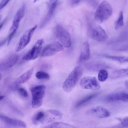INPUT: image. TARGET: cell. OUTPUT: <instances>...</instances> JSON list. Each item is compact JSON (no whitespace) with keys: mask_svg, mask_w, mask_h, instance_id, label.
Returning <instances> with one entry per match:
<instances>
[{"mask_svg":"<svg viewBox=\"0 0 128 128\" xmlns=\"http://www.w3.org/2000/svg\"><path fill=\"white\" fill-rule=\"evenodd\" d=\"M10 0H2L0 3V10H2L9 2Z\"/></svg>","mask_w":128,"mask_h":128,"instance_id":"cell-30","label":"cell"},{"mask_svg":"<svg viewBox=\"0 0 128 128\" xmlns=\"http://www.w3.org/2000/svg\"><path fill=\"white\" fill-rule=\"evenodd\" d=\"M112 8L106 0L102 1L97 7L94 14L95 20L98 22H103L112 15Z\"/></svg>","mask_w":128,"mask_h":128,"instance_id":"cell-2","label":"cell"},{"mask_svg":"<svg viewBox=\"0 0 128 128\" xmlns=\"http://www.w3.org/2000/svg\"><path fill=\"white\" fill-rule=\"evenodd\" d=\"M34 70V68H32L26 71L20 76L16 80L15 82L12 85L13 88H17L18 86L20 84H22L25 83L30 78Z\"/></svg>","mask_w":128,"mask_h":128,"instance_id":"cell-17","label":"cell"},{"mask_svg":"<svg viewBox=\"0 0 128 128\" xmlns=\"http://www.w3.org/2000/svg\"><path fill=\"white\" fill-rule=\"evenodd\" d=\"M54 34L56 38L66 48L70 47L72 39L70 33L60 24H57L54 28Z\"/></svg>","mask_w":128,"mask_h":128,"instance_id":"cell-6","label":"cell"},{"mask_svg":"<svg viewBox=\"0 0 128 128\" xmlns=\"http://www.w3.org/2000/svg\"><path fill=\"white\" fill-rule=\"evenodd\" d=\"M25 10H26L25 4H23L18 10L16 13L15 14L14 16V17L13 20H12V26L10 28V30H9L8 36L6 39L8 44L10 43L12 38V37L16 34V32L17 31V30L19 27L20 22L24 16Z\"/></svg>","mask_w":128,"mask_h":128,"instance_id":"cell-5","label":"cell"},{"mask_svg":"<svg viewBox=\"0 0 128 128\" xmlns=\"http://www.w3.org/2000/svg\"><path fill=\"white\" fill-rule=\"evenodd\" d=\"M124 92H120L108 94L105 96L104 100L108 102H114L117 101H122Z\"/></svg>","mask_w":128,"mask_h":128,"instance_id":"cell-19","label":"cell"},{"mask_svg":"<svg viewBox=\"0 0 128 128\" xmlns=\"http://www.w3.org/2000/svg\"><path fill=\"white\" fill-rule=\"evenodd\" d=\"M128 76V68H122L114 71L110 74V78L112 79H116L118 78L126 76Z\"/></svg>","mask_w":128,"mask_h":128,"instance_id":"cell-21","label":"cell"},{"mask_svg":"<svg viewBox=\"0 0 128 128\" xmlns=\"http://www.w3.org/2000/svg\"><path fill=\"white\" fill-rule=\"evenodd\" d=\"M36 77L38 80H49L50 76L48 73L40 70L36 72Z\"/></svg>","mask_w":128,"mask_h":128,"instance_id":"cell-27","label":"cell"},{"mask_svg":"<svg viewBox=\"0 0 128 128\" xmlns=\"http://www.w3.org/2000/svg\"><path fill=\"white\" fill-rule=\"evenodd\" d=\"M124 24V22L123 12L122 11H120L119 14L118 16V19L116 21L114 28L116 30H118L120 28H122Z\"/></svg>","mask_w":128,"mask_h":128,"instance_id":"cell-26","label":"cell"},{"mask_svg":"<svg viewBox=\"0 0 128 128\" xmlns=\"http://www.w3.org/2000/svg\"><path fill=\"white\" fill-rule=\"evenodd\" d=\"M124 86H125L126 88L128 90V80H126L124 82Z\"/></svg>","mask_w":128,"mask_h":128,"instance_id":"cell-35","label":"cell"},{"mask_svg":"<svg viewBox=\"0 0 128 128\" xmlns=\"http://www.w3.org/2000/svg\"><path fill=\"white\" fill-rule=\"evenodd\" d=\"M108 77V71L105 68H103L98 71V79L100 82H105Z\"/></svg>","mask_w":128,"mask_h":128,"instance_id":"cell-25","label":"cell"},{"mask_svg":"<svg viewBox=\"0 0 128 128\" xmlns=\"http://www.w3.org/2000/svg\"><path fill=\"white\" fill-rule=\"evenodd\" d=\"M56 6H57V3L50 4L48 10L45 18H44V20H42V21L41 22L40 28H42L44 26H45L48 23V21L51 19L52 17V16L54 14V12L55 11Z\"/></svg>","mask_w":128,"mask_h":128,"instance_id":"cell-18","label":"cell"},{"mask_svg":"<svg viewBox=\"0 0 128 128\" xmlns=\"http://www.w3.org/2000/svg\"><path fill=\"white\" fill-rule=\"evenodd\" d=\"M58 0H50V4H55V3H58Z\"/></svg>","mask_w":128,"mask_h":128,"instance_id":"cell-34","label":"cell"},{"mask_svg":"<svg viewBox=\"0 0 128 128\" xmlns=\"http://www.w3.org/2000/svg\"><path fill=\"white\" fill-rule=\"evenodd\" d=\"M88 33L90 38L98 42L106 41L108 35L105 30L100 26L89 23L88 26Z\"/></svg>","mask_w":128,"mask_h":128,"instance_id":"cell-4","label":"cell"},{"mask_svg":"<svg viewBox=\"0 0 128 128\" xmlns=\"http://www.w3.org/2000/svg\"><path fill=\"white\" fill-rule=\"evenodd\" d=\"M122 102H128V93H125L124 94L122 98Z\"/></svg>","mask_w":128,"mask_h":128,"instance_id":"cell-31","label":"cell"},{"mask_svg":"<svg viewBox=\"0 0 128 128\" xmlns=\"http://www.w3.org/2000/svg\"><path fill=\"white\" fill-rule=\"evenodd\" d=\"M62 117V114L60 111L56 110H49L44 111V116L41 124H48L54 120H60Z\"/></svg>","mask_w":128,"mask_h":128,"instance_id":"cell-12","label":"cell"},{"mask_svg":"<svg viewBox=\"0 0 128 128\" xmlns=\"http://www.w3.org/2000/svg\"><path fill=\"white\" fill-rule=\"evenodd\" d=\"M18 54H12L2 60L0 63V70H6L13 66L18 62Z\"/></svg>","mask_w":128,"mask_h":128,"instance_id":"cell-13","label":"cell"},{"mask_svg":"<svg viewBox=\"0 0 128 128\" xmlns=\"http://www.w3.org/2000/svg\"><path fill=\"white\" fill-rule=\"evenodd\" d=\"M44 114V111H38L32 116V122L34 124H41Z\"/></svg>","mask_w":128,"mask_h":128,"instance_id":"cell-24","label":"cell"},{"mask_svg":"<svg viewBox=\"0 0 128 128\" xmlns=\"http://www.w3.org/2000/svg\"><path fill=\"white\" fill-rule=\"evenodd\" d=\"M90 46L88 42L86 41L82 44L81 52L78 59V62H82L90 59Z\"/></svg>","mask_w":128,"mask_h":128,"instance_id":"cell-16","label":"cell"},{"mask_svg":"<svg viewBox=\"0 0 128 128\" xmlns=\"http://www.w3.org/2000/svg\"><path fill=\"white\" fill-rule=\"evenodd\" d=\"M118 120L122 125L124 126H128V116H126L124 118H116Z\"/></svg>","mask_w":128,"mask_h":128,"instance_id":"cell-29","label":"cell"},{"mask_svg":"<svg viewBox=\"0 0 128 128\" xmlns=\"http://www.w3.org/2000/svg\"><path fill=\"white\" fill-rule=\"evenodd\" d=\"M37 25H35L25 31V32L20 37L17 46L16 47L15 51L16 52L21 51L28 44L30 41L31 38L37 28Z\"/></svg>","mask_w":128,"mask_h":128,"instance_id":"cell-7","label":"cell"},{"mask_svg":"<svg viewBox=\"0 0 128 128\" xmlns=\"http://www.w3.org/2000/svg\"><path fill=\"white\" fill-rule=\"evenodd\" d=\"M118 50L119 51H123V52H128V45L124 46L120 48Z\"/></svg>","mask_w":128,"mask_h":128,"instance_id":"cell-32","label":"cell"},{"mask_svg":"<svg viewBox=\"0 0 128 128\" xmlns=\"http://www.w3.org/2000/svg\"><path fill=\"white\" fill-rule=\"evenodd\" d=\"M43 42L44 40L42 38L38 40L31 49L23 56L22 60H30L36 59L40 54Z\"/></svg>","mask_w":128,"mask_h":128,"instance_id":"cell-10","label":"cell"},{"mask_svg":"<svg viewBox=\"0 0 128 128\" xmlns=\"http://www.w3.org/2000/svg\"><path fill=\"white\" fill-rule=\"evenodd\" d=\"M104 57H105L106 58L110 59L112 60L118 62L120 63H121V64L128 62V56L104 55Z\"/></svg>","mask_w":128,"mask_h":128,"instance_id":"cell-23","label":"cell"},{"mask_svg":"<svg viewBox=\"0 0 128 128\" xmlns=\"http://www.w3.org/2000/svg\"><path fill=\"white\" fill-rule=\"evenodd\" d=\"M82 74V68L80 66H76L63 82L62 84V90L66 92H71L76 86Z\"/></svg>","mask_w":128,"mask_h":128,"instance_id":"cell-1","label":"cell"},{"mask_svg":"<svg viewBox=\"0 0 128 128\" xmlns=\"http://www.w3.org/2000/svg\"><path fill=\"white\" fill-rule=\"evenodd\" d=\"M46 90V86L44 84L34 86L30 89L32 96L31 105L32 108H40L43 102Z\"/></svg>","mask_w":128,"mask_h":128,"instance_id":"cell-3","label":"cell"},{"mask_svg":"<svg viewBox=\"0 0 128 128\" xmlns=\"http://www.w3.org/2000/svg\"><path fill=\"white\" fill-rule=\"evenodd\" d=\"M80 0H72V2H71L72 5V6L76 5L80 2Z\"/></svg>","mask_w":128,"mask_h":128,"instance_id":"cell-33","label":"cell"},{"mask_svg":"<svg viewBox=\"0 0 128 128\" xmlns=\"http://www.w3.org/2000/svg\"><path fill=\"white\" fill-rule=\"evenodd\" d=\"M44 128H74V126L67 123L62 122H54L46 126Z\"/></svg>","mask_w":128,"mask_h":128,"instance_id":"cell-22","label":"cell"},{"mask_svg":"<svg viewBox=\"0 0 128 128\" xmlns=\"http://www.w3.org/2000/svg\"><path fill=\"white\" fill-rule=\"evenodd\" d=\"M98 80L94 76H84L80 80V86L82 89L98 90L100 88V85Z\"/></svg>","mask_w":128,"mask_h":128,"instance_id":"cell-8","label":"cell"},{"mask_svg":"<svg viewBox=\"0 0 128 128\" xmlns=\"http://www.w3.org/2000/svg\"><path fill=\"white\" fill-rule=\"evenodd\" d=\"M64 50V46L60 42H54L46 46L42 50L40 56L42 57H48L52 56L58 52Z\"/></svg>","mask_w":128,"mask_h":128,"instance_id":"cell-9","label":"cell"},{"mask_svg":"<svg viewBox=\"0 0 128 128\" xmlns=\"http://www.w3.org/2000/svg\"><path fill=\"white\" fill-rule=\"evenodd\" d=\"M0 118L2 122L6 125L15 128H26V123L20 120L10 118L4 115L0 114Z\"/></svg>","mask_w":128,"mask_h":128,"instance_id":"cell-14","label":"cell"},{"mask_svg":"<svg viewBox=\"0 0 128 128\" xmlns=\"http://www.w3.org/2000/svg\"><path fill=\"white\" fill-rule=\"evenodd\" d=\"M18 93L22 97L24 98H27L28 96V92L27 90L24 88L22 87H18L16 89Z\"/></svg>","mask_w":128,"mask_h":128,"instance_id":"cell-28","label":"cell"},{"mask_svg":"<svg viewBox=\"0 0 128 128\" xmlns=\"http://www.w3.org/2000/svg\"><path fill=\"white\" fill-rule=\"evenodd\" d=\"M38 0H34V2H36Z\"/></svg>","mask_w":128,"mask_h":128,"instance_id":"cell-37","label":"cell"},{"mask_svg":"<svg viewBox=\"0 0 128 128\" xmlns=\"http://www.w3.org/2000/svg\"><path fill=\"white\" fill-rule=\"evenodd\" d=\"M86 114L99 118H106L110 116L109 110L102 106H97L90 108L86 112Z\"/></svg>","mask_w":128,"mask_h":128,"instance_id":"cell-11","label":"cell"},{"mask_svg":"<svg viewBox=\"0 0 128 128\" xmlns=\"http://www.w3.org/2000/svg\"><path fill=\"white\" fill-rule=\"evenodd\" d=\"M4 98V96H2V95H1L0 96V100H2L3 98Z\"/></svg>","mask_w":128,"mask_h":128,"instance_id":"cell-36","label":"cell"},{"mask_svg":"<svg viewBox=\"0 0 128 128\" xmlns=\"http://www.w3.org/2000/svg\"><path fill=\"white\" fill-rule=\"evenodd\" d=\"M98 94V93H93L90 94L83 98H82L81 100H80L79 101H78L76 104L75 105V107L76 108H78L80 107H81L88 102L92 100L93 98H94L95 97H96Z\"/></svg>","mask_w":128,"mask_h":128,"instance_id":"cell-20","label":"cell"},{"mask_svg":"<svg viewBox=\"0 0 128 128\" xmlns=\"http://www.w3.org/2000/svg\"><path fill=\"white\" fill-rule=\"evenodd\" d=\"M84 66L87 70L93 72H98L102 69H106L109 68V66L105 63L98 61H92L88 62L86 63Z\"/></svg>","mask_w":128,"mask_h":128,"instance_id":"cell-15","label":"cell"}]
</instances>
